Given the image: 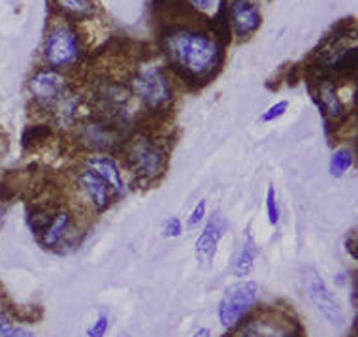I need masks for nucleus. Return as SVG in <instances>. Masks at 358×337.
<instances>
[{
    "instance_id": "f257e3e1",
    "label": "nucleus",
    "mask_w": 358,
    "mask_h": 337,
    "mask_svg": "<svg viewBox=\"0 0 358 337\" xmlns=\"http://www.w3.org/2000/svg\"><path fill=\"white\" fill-rule=\"evenodd\" d=\"M161 50L179 80L206 85L221 70L222 45L208 31L173 25L161 34Z\"/></svg>"
},
{
    "instance_id": "4be33fe9",
    "label": "nucleus",
    "mask_w": 358,
    "mask_h": 337,
    "mask_svg": "<svg viewBox=\"0 0 358 337\" xmlns=\"http://www.w3.org/2000/svg\"><path fill=\"white\" fill-rule=\"evenodd\" d=\"M266 217H268V221L272 227H275L279 222V203H278V196H275V189L273 187H268L266 190Z\"/></svg>"
},
{
    "instance_id": "6ab92c4d",
    "label": "nucleus",
    "mask_w": 358,
    "mask_h": 337,
    "mask_svg": "<svg viewBox=\"0 0 358 337\" xmlns=\"http://www.w3.org/2000/svg\"><path fill=\"white\" fill-rule=\"evenodd\" d=\"M352 162H355V155H352L351 149H338V151H334L332 159H330V173L334 178H341L351 168Z\"/></svg>"
},
{
    "instance_id": "bb28decb",
    "label": "nucleus",
    "mask_w": 358,
    "mask_h": 337,
    "mask_svg": "<svg viewBox=\"0 0 358 337\" xmlns=\"http://www.w3.org/2000/svg\"><path fill=\"white\" fill-rule=\"evenodd\" d=\"M0 337H34V334L31 330H27L25 326H17L13 322L4 334H0Z\"/></svg>"
},
{
    "instance_id": "f704fd0d",
    "label": "nucleus",
    "mask_w": 358,
    "mask_h": 337,
    "mask_svg": "<svg viewBox=\"0 0 358 337\" xmlns=\"http://www.w3.org/2000/svg\"><path fill=\"white\" fill-rule=\"evenodd\" d=\"M117 337H127V336H117Z\"/></svg>"
},
{
    "instance_id": "412c9836",
    "label": "nucleus",
    "mask_w": 358,
    "mask_h": 337,
    "mask_svg": "<svg viewBox=\"0 0 358 337\" xmlns=\"http://www.w3.org/2000/svg\"><path fill=\"white\" fill-rule=\"evenodd\" d=\"M51 136V129L45 124H36V127H29L23 132V148L31 149L38 148L42 141H45Z\"/></svg>"
},
{
    "instance_id": "c9c22d12",
    "label": "nucleus",
    "mask_w": 358,
    "mask_h": 337,
    "mask_svg": "<svg viewBox=\"0 0 358 337\" xmlns=\"http://www.w3.org/2000/svg\"><path fill=\"white\" fill-rule=\"evenodd\" d=\"M357 330H358V326H357Z\"/></svg>"
},
{
    "instance_id": "6e6552de",
    "label": "nucleus",
    "mask_w": 358,
    "mask_h": 337,
    "mask_svg": "<svg viewBox=\"0 0 358 337\" xmlns=\"http://www.w3.org/2000/svg\"><path fill=\"white\" fill-rule=\"evenodd\" d=\"M27 91H29L32 104L36 106V110L51 113L69 94L70 85L66 76L61 74L59 70L40 68L31 76V80L27 83Z\"/></svg>"
},
{
    "instance_id": "39448f33",
    "label": "nucleus",
    "mask_w": 358,
    "mask_h": 337,
    "mask_svg": "<svg viewBox=\"0 0 358 337\" xmlns=\"http://www.w3.org/2000/svg\"><path fill=\"white\" fill-rule=\"evenodd\" d=\"M230 337H303L300 324L289 313L266 307L249 315Z\"/></svg>"
},
{
    "instance_id": "c756f323",
    "label": "nucleus",
    "mask_w": 358,
    "mask_h": 337,
    "mask_svg": "<svg viewBox=\"0 0 358 337\" xmlns=\"http://www.w3.org/2000/svg\"><path fill=\"white\" fill-rule=\"evenodd\" d=\"M191 337H211V330L210 328H198Z\"/></svg>"
},
{
    "instance_id": "2eb2a0df",
    "label": "nucleus",
    "mask_w": 358,
    "mask_h": 337,
    "mask_svg": "<svg viewBox=\"0 0 358 337\" xmlns=\"http://www.w3.org/2000/svg\"><path fill=\"white\" fill-rule=\"evenodd\" d=\"M227 227H229V222L219 211L208 217L204 230L196 239V257L200 262L210 266L213 257H215L217 247H219L222 236L227 232Z\"/></svg>"
},
{
    "instance_id": "c85d7f7f",
    "label": "nucleus",
    "mask_w": 358,
    "mask_h": 337,
    "mask_svg": "<svg viewBox=\"0 0 358 337\" xmlns=\"http://www.w3.org/2000/svg\"><path fill=\"white\" fill-rule=\"evenodd\" d=\"M347 251L351 252L352 258H357L358 260V241H355V239H349V241H347Z\"/></svg>"
},
{
    "instance_id": "b1692460",
    "label": "nucleus",
    "mask_w": 358,
    "mask_h": 337,
    "mask_svg": "<svg viewBox=\"0 0 358 337\" xmlns=\"http://www.w3.org/2000/svg\"><path fill=\"white\" fill-rule=\"evenodd\" d=\"M287 110H289V102H287V100L275 102V104L270 106V108L262 113L260 121H262V123H273V121H278L279 117H283Z\"/></svg>"
},
{
    "instance_id": "aec40b11",
    "label": "nucleus",
    "mask_w": 358,
    "mask_h": 337,
    "mask_svg": "<svg viewBox=\"0 0 358 337\" xmlns=\"http://www.w3.org/2000/svg\"><path fill=\"white\" fill-rule=\"evenodd\" d=\"M51 213H53V209L43 208V206H34V208L29 209V213H27V224H29V228L38 236V234L45 228V224L50 222Z\"/></svg>"
},
{
    "instance_id": "393cba45",
    "label": "nucleus",
    "mask_w": 358,
    "mask_h": 337,
    "mask_svg": "<svg viewBox=\"0 0 358 337\" xmlns=\"http://www.w3.org/2000/svg\"><path fill=\"white\" fill-rule=\"evenodd\" d=\"M183 234V222L179 221L178 217H170L164 221L162 224V236L168 239H173V238H179Z\"/></svg>"
},
{
    "instance_id": "cd10ccee",
    "label": "nucleus",
    "mask_w": 358,
    "mask_h": 337,
    "mask_svg": "<svg viewBox=\"0 0 358 337\" xmlns=\"http://www.w3.org/2000/svg\"><path fill=\"white\" fill-rule=\"evenodd\" d=\"M189 4H192L196 12H208L213 6V0H189Z\"/></svg>"
},
{
    "instance_id": "a211bd4d",
    "label": "nucleus",
    "mask_w": 358,
    "mask_h": 337,
    "mask_svg": "<svg viewBox=\"0 0 358 337\" xmlns=\"http://www.w3.org/2000/svg\"><path fill=\"white\" fill-rule=\"evenodd\" d=\"M257 254H259V249H257L255 238L251 236V234H248L245 239H243V245H241L240 252H238V257H236L234 260V268H232L234 275L240 277V279L248 277L249 273L253 271Z\"/></svg>"
},
{
    "instance_id": "9b49d317",
    "label": "nucleus",
    "mask_w": 358,
    "mask_h": 337,
    "mask_svg": "<svg viewBox=\"0 0 358 337\" xmlns=\"http://www.w3.org/2000/svg\"><path fill=\"white\" fill-rule=\"evenodd\" d=\"M74 187L80 192V196L83 198V202H87V206L96 213L106 211L113 202V198H115L110 187L102 179L96 178L91 170H87L85 166L76 172Z\"/></svg>"
},
{
    "instance_id": "2f4dec72",
    "label": "nucleus",
    "mask_w": 358,
    "mask_h": 337,
    "mask_svg": "<svg viewBox=\"0 0 358 337\" xmlns=\"http://www.w3.org/2000/svg\"><path fill=\"white\" fill-rule=\"evenodd\" d=\"M4 315V309H2V303H0V317Z\"/></svg>"
},
{
    "instance_id": "5701e85b",
    "label": "nucleus",
    "mask_w": 358,
    "mask_h": 337,
    "mask_svg": "<svg viewBox=\"0 0 358 337\" xmlns=\"http://www.w3.org/2000/svg\"><path fill=\"white\" fill-rule=\"evenodd\" d=\"M108 330H110V319H108V315H104V313H100V315H96V319L89 324V328H87L85 336L87 337H106V334H108Z\"/></svg>"
},
{
    "instance_id": "dca6fc26",
    "label": "nucleus",
    "mask_w": 358,
    "mask_h": 337,
    "mask_svg": "<svg viewBox=\"0 0 358 337\" xmlns=\"http://www.w3.org/2000/svg\"><path fill=\"white\" fill-rule=\"evenodd\" d=\"M315 99L317 104H319V108H321L328 121L341 123L345 119V104L340 99V92H338V87H336L334 80H330V78H321V80L317 81Z\"/></svg>"
},
{
    "instance_id": "7c9ffc66",
    "label": "nucleus",
    "mask_w": 358,
    "mask_h": 337,
    "mask_svg": "<svg viewBox=\"0 0 358 337\" xmlns=\"http://www.w3.org/2000/svg\"><path fill=\"white\" fill-rule=\"evenodd\" d=\"M2 219H4V208L0 206V222H2Z\"/></svg>"
},
{
    "instance_id": "f3484780",
    "label": "nucleus",
    "mask_w": 358,
    "mask_h": 337,
    "mask_svg": "<svg viewBox=\"0 0 358 337\" xmlns=\"http://www.w3.org/2000/svg\"><path fill=\"white\" fill-rule=\"evenodd\" d=\"M53 8L61 17L72 23L93 19L99 13V8L93 0H53Z\"/></svg>"
},
{
    "instance_id": "72a5a7b5",
    "label": "nucleus",
    "mask_w": 358,
    "mask_h": 337,
    "mask_svg": "<svg viewBox=\"0 0 358 337\" xmlns=\"http://www.w3.org/2000/svg\"><path fill=\"white\" fill-rule=\"evenodd\" d=\"M0 155H2V141H0Z\"/></svg>"
},
{
    "instance_id": "7ed1b4c3",
    "label": "nucleus",
    "mask_w": 358,
    "mask_h": 337,
    "mask_svg": "<svg viewBox=\"0 0 358 337\" xmlns=\"http://www.w3.org/2000/svg\"><path fill=\"white\" fill-rule=\"evenodd\" d=\"M317 68L322 78L349 80L358 76V31L340 27L317 51Z\"/></svg>"
},
{
    "instance_id": "1a4fd4ad",
    "label": "nucleus",
    "mask_w": 358,
    "mask_h": 337,
    "mask_svg": "<svg viewBox=\"0 0 358 337\" xmlns=\"http://www.w3.org/2000/svg\"><path fill=\"white\" fill-rule=\"evenodd\" d=\"M76 140L89 153H110L121 149L124 138L117 123L106 117H87L83 123L76 124Z\"/></svg>"
},
{
    "instance_id": "f03ea898",
    "label": "nucleus",
    "mask_w": 358,
    "mask_h": 337,
    "mask_svg": "<svg viewBox=\"0 0 358 337\" xmlns=\"http://www.w3.org/2000/svg\"><path fill=\"white\" fill-rule=\"evenodd\" d=\"M121 153L132 178L145 185L162 178V173L166 170V148L161 138L149 132H134L129 138H124Z\"/></svg>"
},
{
    "instance_id": "9d476101",
    "label": "nucleus",
    "mask_w": 358,
    "mask_h": 337,
    "mask_svg": "<svg viewBox=\"0 0 358 337\" xmlns=\"http://www.w3.org/2000/svg\"><path fill=\"white\" fill-rule=\"evenodd\" d=\"M302 285L309 303L321 313L322 319L327 320L330 326H334V328H343V324H345V313L341 309L338 298L328 288L321 273L313 266L303 268Z\"/></svg>"
},
{
    "instance_id": "20e7f679",
    "label": "nucleus",
    "mask_w": 358,
    "mask_h": 337,
    "mask_svg": "<svg viewBox=\"0 0 358 337\" xmlns=\"http://www.w3.org/2000/svg\"><path fill=\"white\" fill-rule=\"evenodd\" d=\"M132 99L149 113H162L173 104V89L166 72L157 64H142L130 76Z\"/></svg>"
},
{
    "instance_id": "423d86ee",
    "label": "nucleus",
    "mask_w": 358,
    "mask_h": 337,
    "mask_svg": "<svg viewBox=\"0 0 358 337\" xmlns=\"http://www.w3.org/2000/svg\"><path fill=\"white\" fill-rule=\"evenodd\" d=\"M259 301V285L255 281H241L224 288L219 306H217V319L224 330H236L255 311Z\"/></svg>"
},
{
    "instance_id": "473e14b6",
    "label": "nucleus",
    "mask_w": 358,
    "mask_h": 337,
    "mask_svg": "<svg viewBox=\"0 0 358 337\" xmlns=\"http://www.w3.org/2000/svg\"><path fill=\"white\" fill-rule=\"evenodd\" d=\"M355 290H357V298H358V281H357V288H355Z\"/></svg>"
},
{
    "instance_id": "ddd939ff",
    "label": "nucleus",
    "mask_w": 358,
    "mask_h": 337,
    "mask_svg": "<svg viewBox=\"0 0 358 337\" xmlns=\"http://www.w3.org/2000/svg\"><path fill=\"white\" fill-rule=\"evenodd\" d=\"M230 31L238 40H248L260 27V12L251 0H232L227 6Z\"/></svg>"
},
{
    "instance_id": "a878e982",
    "label": "nucleus",
    "mask_w": 358,
    "mask_h": 337,
    "mask_svg": "<svg viewBox=\"0 0 358 337\" xmlns=\"http://www.w3.org/2000/svg\"><path fill=\"white\" fill-rule=\"evenodd\" d=\"M206 213H208V206H206V200H198L196 206L192 208L189 219H187V224L191 228L198 227L200 222L206 221Z\"/></svg>"
},
{
    "instance_id": "f8f14e48",
    "label": "nucleus",
    "mask_w": 358,
    "mask_h": 337,
    "mask_svg": "<svg viewBox=\"0 0 358 337\" xmlns=\"http://www.w3.org/2000/svg\"><path fill=\"white\" fill-rule=\"evenodd\" d=\"M74 215L69 208H55L51 213L50 222L45 224L42 232L38 234V241L43 249L55 251L59 247H62L70 239V236H74Z\"/></svg>"
},
{
    "instance_id": "0eeeda50",
    "label": "nucleus",
    "mask_w": 358,
    "mask_h": 337,
    "mask_svg": "<svg viewBox=\"0 0 358 337\" xmlns=\"http://www.w3.org/2000/svg\"><path fill=\"white\" fill-rule=\"evenodd\" d=\"M83 55V42L74 25L61 23L48 32L43 42V61L53 70H62L78 64Z\"/></svg>"
},
{
    "instance_id": "4468645a",
    "label": "nucleus",
    "mask_w": 358,
    "mask_h": 337,
    "mask_svg": "<svg viewBox=\"0 0 358 337\" xmlns=\"http://www.w3.org/2000/svg\"><path fill=\"white\" fill-rule=\"evenodd\" d=\"M83 166L104 181L113 196H121L124 192V178L121 166L110 153H89L83 159Z\"/></svg>"
}]
</instances>
